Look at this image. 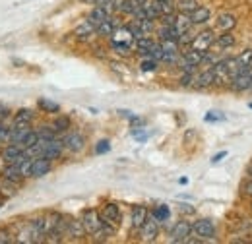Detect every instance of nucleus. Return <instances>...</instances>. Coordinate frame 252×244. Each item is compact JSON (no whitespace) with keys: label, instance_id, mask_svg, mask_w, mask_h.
Here are the masks:
<instances>
[{"label":"nucleus","instance_id":"nucleus-1","mask_svg":"<svg viewBox=\"0 0 252 244\" xmlns=\"http://www.w3.org/2000/svg\"><path fill=\"white\" fill-rule=\"evenodd\" d=\"M214 35H216V33L212 30L200 31L198 35H194L190 47L196 49V51H200V53H208V51L214 47V43H216V37H214Z\"/></svg>","mask_w":252,"mask_h":244},{"label":"nucleus","instance_id":"nucleus-2","mask_svg":"<svg viewBox=\"0 0 252 244\" xmlns=\"http://www.w3.org/2000/svg\"><path fill=\"white\" fill-rule=\"evenodd\" d=\"M41 140V146H43V150H41V157H45V159H51V161H55V159H59L64 152V146H63V140H43V138H39Z\"/></svg>","mask_w":252,"mask_h":244},{"label":"nucleus","instance_id":"nucleus-3","mask_svg":"<svg viewBox=\"0 0 252 244\" xmlns=\"http://www.w3.org/2000/svg\"><path fill=\"white\" fill-rule=\"evenodd\" d=\"M140 231V237L144 243H154L159 235V223L154 215H148V219L144 221V225L138 229Z\"/></svg>","mask_w":252,"mask_h":244},{"label":"nucleus","instance_id":"nucleus-4","mask_svg":"<svg viewBox=\"0 0 252 244\" xmlns=\"http://www.w3.org/2000/svg\"><path fill=\"white\" fill-rule=\"evenodd\" d=\"M80 221H82V225H84V229H86L88 235H95V233L101 229V225H103L101 215L97 214L95 210H86Z\"/></svg>","mask_w":252,"mask_h":244},{"label":"nucleus","instance_id":"nucleus-5","mask_svg":"<svg viewBox=\"0 0 252 244\" xmlns=\"http://www.w3.org/2000/svg\"><path fill=\"white\" fill-rule=\"evenodd\" d=\"M63 146L66 152L78 153L86 148V138L80 132H70V134H66L63 138Z\"/></svg>","mask_w":252,"mask_h":244},{"label":"nucleus","instance_id":"nucleus-6","mask_svg":"<svg viewBox=\"0 0 252 244\" xmlns=\"http://www.w3.org/2000/svg\"><path fill=\"white\" fill-rule=\"evenodd\" d=\"M229 88L233 90V92L237 93H243V92H249L252 90V74L249 70H245V72H239L231 82H229Z\"/></svg>","mask_w":252,"mask_h":244},{"label":"nucleus","instance_id":"nucleus-7","mask_svg":"<svg viewBox=\"0 0 252 244\" xmlns=\"http://www.w3.org/2000/svg\"><path fill=\"white\" fill-rule=\"evenodd\" d=\"M121 219H123V214H121V208L117 204H107L103 208V214H101V221L111 225V227H119L121 225Z\"/></svg>","mask_w":252,"mask_h":244},{"label":"nucleus","instance_id":"nucleus-8","mask_svg":"<svg viewBox=\"0 0 252 244\" xmlns=\"http://www.w3.org/2000/svg\"><path fill=\"white\" fill-rule=\"evenodd\" d=\"M192 231L200 237V239H214L216 237V225L212 219H198L194 225H192Z\"/></svg>","mask_w":252,"mask_h":244},{"label":"nucleus","instance_id":"nucleus-9","mask_svg":"<svg viewBox=\"0 0 252 244\" xmlns=\"http://www.w3.org/2000/svg\"><path fill=\"white\" fill-rule=\"evenodd\" d=\"M190 231H192V225L189 221H179L175 223V227L171 229V243H189Z\"/></svg>","mask_w":252,"mask_h":244},{"label":"nucleus","instance_id":"nucleus-10","mask_svg":"<svg viewBox=\"0 0 252 244\" xmlns=\"http://www.w3.org/2000/svg\"><path fill=\"white\" fill-rule=\"evenodd\" d=\"M214 84H216V74H214V68L212 66L206 68L204 72H200L198 76H194V82H192V86L198 88V90H206V88H210Z\"/></svg>","mask_w":252,"mask_h":244},{"label":"nucleus","instance_id":"nucleus-11","mask_svg":"<svg viewBox=\"0 0 252 244\" xmlns=\"http://www.w3.org/2000/svg\"><path fill=\"white\" fill-rule=\"evenodd\" d=\"M51 159H45V157H33L32 161V177L33 179H41L45 175H49L51 171Z\"/></svg>","mask_w":252,"mask_h":244},{"label":"nucleus","instance_id":"nucleus-12","mask_svg":"<svg viewBox=\"0 0 252 244\" xmlns=\"http://www.w3.org/2000/svg\"><path fill=\"white\" fill-rule=\"evenodd\" d=\"M26 155H28L26 150L22 146H18V144H8L6 148H2V159L6 163H16V161H20Z\"/></svg>","mask_w":252,"mask_h":244},{"label":"nucleus","instance_id":"nucleus-13","mask_svg":"<svg viewBox=\"0 0 252 244\" xmlns=\"http://www.w3.org/2000/svg\"><path fill=\"white\" fill-rule=\"evenodd\" d=\"M2 179H6V181H10V183L18 184V186L26 181V177L22 175V171H20L14 163H8V165L4 167V171H2Z\"/></svg>","mask_w":252,"mask_h":244},{"label":"nucleus","instance_id":"nucleus-14","mask_svg":"<svg viewBox=\"0 0 252 244\" xmlns=\"http://www.w3.org/2000/svg\"><path fill=\"white\" fill-rule=\"evenodd\" d=\"M148 208L146 206H134L132 208V217H130V225H132V229H140L142 225H144V221L148 219Z\"/></svg>","mask_w":252,"mask_h":244},{"label":"nucleus","instance_id":"nucleus-15","mask_svg":"<svg viewBox=\"0 0 252 244\" xmlns=\"http://www.w3.org/2000/svg\"><path fill=\"white\" fill-rule=\"evenodd\" d=\"M117 30H119V24L115 22V18L109 16L103 24L97 26V31H95V33H97L99 37H113V33H115Z\"/></svg>","mask_w":252,"mask_h":244},{"label":"nucleus","instance_id":"nucleus-16","mask_svg":"<svg viewBox=\"0 0 252 244\" xmlns=\"http://www.w3.org/2000/svg\"><path fill=\"white\" fill-rule=\"evenodd\" d=\"M64 235H68V237H76V239H80V237H84V235H88V233H86V229H84V225H82V221H76V219H70V221H66V229H64Z\"/></svg>","mask_w":252,"mask_h":244},{"label":"nucleus","instance_id":"nucleus-17","mask_svg":"<svg viewBox=\"0 0 252 244\" xmlns=\"http://www.w3.org/2000/svg\"><path fill=\"white\" fill-rule=\"evenodd\" d=\"M204 55L206 53H200V51H196V49H192L190 47L189 51H185V55H183V64H192V66H200L202 62H204Z\"/></svg>","mask_w":252,"mask_h":244},{"label":"nucleus","instance_id":"nucleus-18","mask_svg":"<svg viewBox=\"0 0 252 244\" xmlns=\"http://www.w3.org/2000/svg\"><path fill=\"white\" fill-rule=\"evenodd\" d=\"M210 10L208 8H204V6H198L192 14H190V20H192V26H202V24H206L208 20H210Z\"/></svg>","mask_w":252,"mask_h":244},{"label":"nucleus","instance_id":"nucleus-19","mask_svg":"<svg viewBox=\"0 0 252 244\" xmlns=\"http://www.w3.org/2000/svg\"><path fill=\"white\" fill-rule=\"evenodd\" d=\"M107 18H109V12L105 8H101V6H95L94 10L90 12V16H88V22H92L95 26V30H97V26L103 24Z\"/></svg>","mask_w":252,"mask_h":244},{"label":"nucleus","instance_id":"nucleus-20","mask_svg":"<svg viewBox=\"0 0 252 244\" xmlns=\"http://www.w3.org/2000/svg\"><path fill=\"white\" fill-rule=\"evenodd\" d=\"M156 45V41L150 37V35H144V37H138L136 41H134V47H136V51L140 53V55H144L146 57V53L152 49Z\"/></svg>","mask_w":252,"mask_h":244},{"label":"nucleus","instance_id":"nucleus-21","mask_svg":"<svg viewBox=\"0 0 252 244\" xmlns=\"http://www.w3.org/2000/svg\"><path fill=\"white\" fill-rule=\"evenodd\" d=\"M175 28H177V31L183 35V33H187V31H190V28H192V20H190L189 14H177V18H175V24H173Z\"/></svg>","mask_w":252,"mask_h":244},{"label":"nucleus","instance_id":"nucleus-22","mask_svg":"<svg viewBox=\"0 0 252 244\" xmlns=\"http://www.w3.org/2000/svg\"><path fill=\"white\" fill-rule=\"evenodd\" d=\"M95 31H97V30H95L94 24L86 20L84 24H80V26L74 30V35H76L78 39H90V37H92V35L95 33Z\"/></svg>","mask_w":252,"mask_h":244},{"label":"nucleus","instance_id":"nucleus-23","mask_svg":"<svg viewBox=\"0 0 252 244\" xmlns=\"http://www.w3.org/2000/svg\"><path fill=\"white\" fill-rule=\"evenodd\" d=\"M37 107H39L43 113H49V115L61 113V105H59V103H55V101H51V99H45V97L37 99Z\"/></svg>","mask_w":252,"mask_h":244},{"label":"nucleus","instance_id":"nucleus-24","mask_svg":"<svg viewBox=\"0 0 252 244\" xmlns=\"http://www.w3.org/2000/svg\"><path fill=\"white\" fill-rule=\"evenodd\" d=\"M218 49H231L233 45H235V35L231 33V31H223V35L220 37H216V43H214Z\"/></svg>","mask_w":252,"mask_h":244},{"label":"nucleus","instance_id":"nucleus-25","mask_svg":"<svg viewBox=\"0 0 252 244\" xmlns=\"http://www.w3.org/2000/svg\"><path fill=\"white\" fill-rule=\"evenodd\" d=\"M237 26V18L233 16V14H221L220 18H218V28H220L221 31H231L233 28Z\"/></svg>","mask_w":252,"mask_h":244},{"label":"nucleus","instance_id":"nucleus-26","mask_svg":"<svg viewBox=\"0 0 252 244\" xmlns=\"http://www.w3.org/2000/svg\"><path fill=\"white\" fill-rule=\"evenodd\" d=\"M179 37H181V33L177 31L175 26H163L159 30V39L161 41H177L179 43Z\"/></svg>","mask_w":252,"mask_h":244},{"label":"nucleus","instance_id":"nucleus-27","mask_svg":"<svg viewBox=\"0 0 252 244\" xmlns=\"http://www.w3.org/2000/svg\"><path fill=\"white\" fill-rule=\"evenodd\" d=\"M235 61H237V66H239V72L249 70V68L252 66V49L245 51V53H241L239 57H235Z\"/></svg>","mask_w":252,"mask_h":244},{"label":"nucleus","instance_id":"nucleus-28","mask_svg":"<svg viewBox=\"0 0 252 244\" xmlns=\"http://www.w3.org/2000/svg\"><path fill=\"white\" fill-rule=\"evenodd\" d=\"M175 8H177V12H181V14H189L190 16V14L198 8V0H177Z\"/></svg>","mask_w":252,"mask_h":244},{"label":"nucleus","instance_id":"nucleus-29","mask_svg":"<svg viewBox=\"0 0 252 244\" xmlns=\"http://www.w3.org/2000/svg\"><path fill=\"white\" fill-rule=\"evenodd\" d=\"M152 215L158 219V223H165V221H169V217H171V210H169V206L159 204V206H156V208L152 210Z\"/></svg>","mask_w":252,"mask_h":244},{"label":"nucleus","instance_id":"nucleus-30","mask_svg":"<svg viewBox=\"0 0 252 244\" xmlns=\"http://www.w3.org/2000/svg\"><path fill=\"white\" fill-rule=\"evenodd\" d=\"M33 119H35V113L30 109H20L14 115V122H20V124H32Z\"/></svg>","mask_w":252,"mask_h":244},{"label":"nucleus","instance_id":"nucleus-31","mask_svg":"<svg viewBox=\"0 0 252 244\" xmlns=\"http://www.w3.org/2000/svg\"><path fill=\"white\" fill-rule=\"evenodd\" d=\"M115 8H117L121 14H126V16H134V12L138 10V6H136L132 0H119Z\"/></svg>","mask_w":252,"mask_h":244},{"label":"nucleus","instance_id":"nucleus-32","mask_svg":"<svg viewBox=\"0 0 252 244\" xmlns=\"http://www.w3.org/2000/svg\"><path fill=\"white\" fill-rule=\"evenodd\" d=\"M16 188H18V184L2 179V181H0V196H4V198H12V196H16V192H18Z\"/></svg>","mask_w":252,"mask_h":244},{"label":"nucleus","instance_id":"nucleus-33","mask_svg":"<svg viewBox=\"0 0 252 244\" xmlns=\"http://www.w3.org/2000/svg\"><path fill=\"white\" fill-rule=\"evenodd\" d=\"M53 128H55V132H57V134L66 132V130L70 128V119H68V117H57L55 122H53Z\"/></svg>","mask_w":252,"mask_h":244},{"label":"nucleus","instance_id":"nucleus-34","mask_svg":"<svg viewBox=\"0 0 252 244\" xmlns=\"http://www.w3.org/2000/svg\"><path fill=\"white\" fill-rule=\"evenodd\" d=\"M146 57H148V59H154V61H158V62L163 61V47H161V43H156V45L146 53Z\"/></svg>","mask_w":252,"mask_h":244},{"label":"nucleus","instance_id":"nucleus-35","mask_svg":"<svg viewBox=\"0 0 252 244\" xmlns=\"http://www.w3.org/2000/svg\"><path fill=\"white\" fill-rule=\"evenodd\" d=\"M39 142V134H37V130H30V134L26 136V140L22 142V148L24 150H30L32 146H35Z\"/></svg>","mask_w":252,"mask_h":244},{"label":"nucleus","instance_id":"nucleus-36","mask_svg":"<svg viewBox=\"0 0 252 244\" xmlns=\"http://www.w3.org/2000/svg\"><path fill=\"white\" fill-rule=\"evenodd\" d=\"M37 134L43 140H55L57 138V132H55L53 126H41V130H37Z\"/></svg>","mask_w":252,"mask_h":244},{"label":"nucleus","instance_id":"nucleus-37","mask_svg":"<svg viewBox=\"0 0 252 244\" xmlns=\"http://www.w3.org/2000/svg\"><path fill=\"white\" fill-rule=\"evenodd\" d=\"M111 152V142L109 140H99L97 146H95V153L97 155H103V153Z\"/></svg>","mask_w":252,"mask_h":244},{"label":"nucleus","instance_id":"nucleus-38","mask_svg":"<svg viewBox=\"0 0 252 244\" xmlns=\"http://www.w3.org/2000/svg\"><path fill=\"white\" fill-rule=\"evenodd\" d=\"M140 68H142V72H154V70L158 68V61H154V59H148V57H146V61H142Z\"/></svg>","mask_w":252,"mask_h":244},{"label":"nucleus","instance_id":"nucleus-39","mask_svg":"<svg viewBox=\"0 0 252 244\" xmlns=\"http://www.w3.org/2000/svg\"><path fill=\"white\" fill-rule=\"evenodd\" d=\"M117 2H119V0H97L95 4H97V6H101V8H105L107 12H111V10L117 6Z\"/></svg>","mask_w":252,"mask_h":244},{"label":"nucleus","instance_id":"nucleus-40","mask_svg":"<svg viewBox=\"0 0 252 244\" xmlns=\"http://www.w3.org/2000/svg\"><path fill=\"white\" fill-rule=\"evenodd\" d=\"M218 111H212V113H208L206 115V122H218V121H225V117L223 115H216Z\"/></svg>","mask_w":252,"mask_h":244},{"label":"nucleus","instance_id":"nucleus-41","mask_svg":"<svg viewBox=\"0 0 252 244\" xmlns=\"http://www.w3.org/2000/svg\"><path fill=\"white\" fill-rule=\"evenodd\" d=\"M6 243H12L10 233H8V231H4V229H0V244H6Z\"/></svg>","mask_w":252,"mask_h":244},{"label":"nucleus","instance_id":"nucleus-42","mask_svg":"<svg viewBox=\"0 0 252 244\" xmlns=\"http://www.w3.org/2000/svg\"><path fill=\"white\" fill-rule=\"evenodd\" d=\"M132 134H134V138H136L138 142H146V140H148V134H146V132H140V130H134Z\"/></svg>","mask_w":252,"mask_h":244},{"label":"nucleus","instance_id":"nucleus-43","mask_svg":"<svg viewBox=\"0 0 252 244\" xmlns=\"http://www.w3.org/2000/svg\"><path fill=\"white\" fill-rule=\"evenodd\" d=\"M225 155H227V152H220L218 153V155H214V159H212V163H214V165H218V163H220L221 159H223V157H225Z\"/></svg>","mask_w":252,"mask_h":244},{"label":"nucleus","instance_id":"nucleus-44","mask_svg":"<svg viewBox=\"0 0 252 244\" xmlns=\"http://www.w3.org/2000/svg\"><path fill=\"white\" fill-rule=\"evenodd\" d=\"M245 192H247V194H252V179L245 184Z\"/></svg>","mask_w":252,"mask_h":244},{"label":"nucleus","instance_id":"nucleus-45","mask_svg":"<svg viewBox=\"0 0 252 244\" xmlns=\"http://www.w3.org/2000/svg\"><path fill=\"white\" fill-rule=\"evenodd\" d=\"M132 2H134L138 8H140V6H144V4H148V0H132Z\"/></svg>","mask_w":252,"mask_h":244},{"label":"nucleus","instance_id":"nucleus-46","mask_svg":"<svg viewBox=\"0 0 252 244\" xmlns=\"http://www.w3.org/2000/svg\"><path fill=\"white\" fill-rule=\"evenodd\" d=\"M249 175H251V179H252V165L249 167Z\"/></svg>","mask_w":252,"mask_h":244},{"label":"nucleus","instance_id":"nucleus-47","mask_svg":"<svg viewBox=\"0 0 252 244\" xmlns=\"http://www.w3.org/2000/svg\"><path fill=\"white\" fill-rule=\"evenodd\" d=\"M0 155H2V142H0Z\"/></svg>","mask_w":252,"mask_h":244},{"label":"nucleus","instance_id":"nucleus-48","mask_svg":"<svg viewBox=\"0 0 252 244\" xmlns=\"http://www.w3.org/2000/svg\"><path fill=\"white\" fill-rule=\"evenodd\" d=\"M159 2H171V0H159Z\"/></svg>","mask_w":252,"mask_h":244},{"label":"nucleus","instance_id":"nucleus-49","mask_svg":"<svg viewBox=\"0 0 252 244\" xmlns=\"http://www.w3.org/2000/svg\"><path fill=\"white\" fill-rule=\"evenodd\" d=\"M249 107H251V109H252V103H251V105H249Z\"/></svg>","mask_w":252,"mask_h":244},{"label":"nucleus","instance_id":"nucleus-50","mask_svg":"<svg viewBox=\"0 0 252 244\" xmlns=\"http://www.w3.org/2000/svg\"><path fill=\"white\" fill-rule=\"evenodd\" d=\"M0 208H2V202H0Z\"/></svg>","mask_w":252,"mask_h":244}]
</instances>
